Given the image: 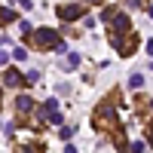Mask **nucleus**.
Returning <instances> with one entry per match:
<instances>
[{
  "label": "nucleus",
  "mask_w": 153,
  "mask_h": 153,
  "mask_svg": "<svg viewBox=\"0 0 153 153\" xmlns=\"http://www.w3.org/2000/svg\"><path fill=\"white\" fill-rule=\"evenodd\" d=\"M19 31H22V34H25V37H28V34H31V31H34V28H31V25H28V22H19Z\"/></svg>",
  "instance_id": "f3484780"
},
{
  "label": "nucleus",
  "mask_w": 153,
  "mask_h": 153,
  "mask_svg": "<svg viewBox=\"0 0 153 153\" xmlns=\"http://www.w3.org/2000/svg\"><path fill=\"white\" fill-rule=\"evenodd\" d=\"M6 61H9V55H6V52H0V65H6Z\"/></svg>",
  "instance_id": "5701e85b"
},
{
  "label": "nucleus",
  "mask_w": 153,
  "mask_h": 153,
  "mask_svg": "<svg viewBox=\"0 0 153 153\" xmlns=\"http://www.w3.org/2000/svg\"><path fill=\"white\" fill-rule=\"evenodd\" d=\"M129 89H138V92H141L144 89V74H132L129 76Z\"/></svg>",
  "instance_id": "9b49d317"
},
{
  "label": "nucleus",
  "mask_w": 153,
  "mask_h": 153,
  "mask_svg": "<svg viewBox=\"0 0 153 153\" xmlns=\"http://www.w3.org/2000/svg\"><path fill=\"white\" fill-rule=\"evenodd\" d=\"M19 6L22 9H31V0H19Z\"/></svg>",
  "instance_id": "aec40b11"
},
{
  "label": "nucleus",
  "mask_w": 153,
  "mask_h": 153,
  "mask_svg": "<svg viewBox=\"0 0 153 153\" xmlns=\"http://www.w3.org/2000/svg\"><path fill=\"white\" fill-rule=\"evenodd\" d=\"M16 153H46L43 141H28V144H16Z\"/></svg>",
  "instance_id": "6e6552de"
},
{
  "label": "nucleus",
  "mask_w": 153,
  "mask_h": 153,
  "mask_svg": "<svg viewBox=\"0 0 153 153\" xmlns=\"http://www.w3.org/2000/svg\"><path fill=\"white\" fill-rule=\"evenodd\" d=\"M129 6H144V0H126Z\"/></svg>",
  "instance_id": "6ab92c4d"
},
{
  "label": "nucleus",
  "mask_w": 153,
  "mask_h": 153,
  "mask_svg": "<svg viewBox=\"0 0 153 153\" xmlns=\"http://www.w3.org/2000/svg\"><path fill=\"white\" fill-rule=\"evenodd\" d=\"M55 12H58L61 22H80V19L86 16V6H83V3H61Z\"/></svg>",
  "instance_id": "20e7f679"
},
{
  "label": "nucleus",
  "mask_w": 153,
  "mask_h": 153,
  "mask_svg": "<svg viewBox=\"0 0 153 153\" xmlns=\"http://www.w3.org/2000/svg\"><path fill=\"white\" fill-rule=\"evenodd\" d=\"M46 120L52 123V126H61V120H65V117H61L58 110H49V113H46Z\"/></svg>",
  "instance_id": "f8f14e48"
},
{
  "label": "nucleus",
  "mask_w": 153,
  "mask_h": 153,
  "mask_svg": "<svg viewBox=\"0 0 153 153\" xmlns=\"http://www.w3.org/2000/svg\"><path fill=\"white\" fill-rule=\"evenodd\" d=\"M147 12H150V19H153V6H147Z\"/></svg>",
  "instance_id": "b1692460"
},
{
  "label": "nucleus",
  "mask_w": 153,
  "mask_h": 153,
  "mask_svg": "<svg viewBox=\"0 0 153 153\" xmlns=\"http://www.w3.org/2000/svg\"><path fill=\"white\" fill-rule=\"evenodd\" d=\"M113 104H120V92H110V95L95 107V113H92V129H95V132H107V135H113V132L120 129L117 107H113Z\"/></svg>",
  "instance_id": "f257e3e1"
},
{
  "label": "nucleus",
  "mask_w": 153,
  "mask_h": 153,
  "mask_svg": "<svg viewBox=\"0 0 153 153\" xmlns=\"http://www.w3.org/2000/svg\"><path fill=\"white\" fill-rule=\"evenodd\" d=\"M144 150H147L144 141H135V144H132V153H144Z\"/></svg>",
  "instance_id": "dca6fc26"
},
{
  "label": "nucleus",
  "mask_w": 153,
  "mask_h": 153,
  "mask_svg": "<svg viewBox=\"0 0 153 153\" xmlns=\"http://www.w3.org/2000/svg\"><path fill=\"white\" fill-rule=\"evenodd\" d=\"M61 68H65V71H76V68H80V52H68V58L61 61Z\"/></svg>",
  "instance_id": "9d476101"
},
{
  "label": "nucleus",
  "mask_w": 153,
  "mask_h": 153,
  "mask_svg": "<svg viewBox=\"0 0 153 153\" xmlns=\"http://www.w3.org/2000/svg\"><path fill=\"white\" fill-rule=\"evenodd\" d=\"M34 110H37L34 98H28V95H19L16 98V117H31Z\"/></svg>",
  "instance_id": "0eeeda50"
},
{
  "label": "nucleus",
  "mask_w": 153,
  "mask_h": 153,
  "mask_svg": "<svg viewBox=\"0 0 153 153\" xmlns=\"http://www.w3.org/2000/svg\"><path fill=\"white\" fill-rule=\"evenodd\" d=\"M12 58H16V61H25V58H28V49L16 46V49H12Z\"/></svg>",
  "instance_id": "ddd939ff"
},
{
  "label": "nucleus",
  "mask_w": 153,
  "mask_h": 153,
  "mask_svg": "<svg viewBox=\"0 0 153 153\" xmlns=\"http://www.w3.org/2000/svg\"><path fill=\"white\" fill-rule=\"evenodd\" d=\"M40 110H46V113H49V110H58V101H55V98H46Z\"/></svg>",
  "instance_id": "4468645a"
},
{
  "label": "nucleus",
  "mask_w": 153,
  "mask_h": 153,
  "mask_svg": "<svg viewBox=\"0 0 153 153\" xmlns=\"http://www.w3.org/2000/svg\"><path fill=\"white\" fill-rule=\"evenodd\" d=\"M58 138H65V141H68V138H74V126H61V132H58Z\"/></svg>",
  "instance_id": "2eb2a0df"
},
{
  "label": "nucleus",
  "mask_w": 153,
  "mask_h": 153,
  "mask_svg": "<svg viewBox=\"0 0 153 153\" xmlns=\"http://www.w3.org/2000/svg\"><path fill=\"white\" fill-rule=\"evenodd\" d=\"M37 80H40V71H31V74H28V86H34Z\"/></svg>",
  "instance_id": "a211bd4d"
},
{
  "label": "nucleus",
  "mask_w": 153,
  "mask_h": 153,
  "mask_svg": "<svg viewBox=\"0 0 153 153\" xmlns=\"http://www.w3.org/2000/svg\"><path fill=\"white\" fill-rule=\"evenodd\" d=\"M3 83H6L9 89H25V86H28V76H22L16 68H9V71L3 74Z\"/></svg>",
  "instance_id": "423d86ee"
},
{
  "label": "nucleus",
  "mask_w": 153,
  "mask_h": 153,
  "mask_svg": "<svg viewBox=\"0 0 153 153\" xmlns=\"http://www.w3.org/2000/svg\"><path fill=\"white\" fill-rule=\"evenodd\" d=\"M65 153H76V147L74 144H65Z\"/></svg>",
  "instance_id": "412c9836"
},
{
  "label": "nucleus",
  "mask_w": 153,
  "mask_h": 153,
  "mask_svg": "<svg viewBox=\"0 0 153 153\" xmlns=\"http://www.w3.org/2000/svg\"><path fill=\"white\" fill-rule=\"evenodd\" d=\"M28 46L37 49V52H55L61 46V34L52 31V28H37L28 34Z\"/></svg>",
  "instance_id": "7ed1b4c3"
},
{
  "label": "nucleus",
  "mask_w": 153,
  "mask_h": 153,
  "mask_svg": "<svg viewBox=\"0 0 153 153\" xmlns=\"http://www.w3.org/2000/svg\"><path fill=\"white\" fill-rule=\"evenodd\" d=\"M12 22H19V12L9 6H0V25H12Z\"/></svg>",
  "instance_id": "1a4fd4ad"
},
{
  "label": "nucleus",
  "mask_w": 153,
  "mask_h": 153,
  "mask_svg": "<svg viewBox=\"0 0 153 153\" xmlns=\"http://www.w3.org/2000/svg\"><path fill=\"white\" fill-rule=\"evenodd\" d=\"M86 3H89V6H101V3H104V0H86Z\"/></svg>",
  "instance_id": "4be33fe9"
},
{
  "label": "nucleus",
  "mask_w": 153,
  "mask_h": 153,
  "mask_svg": "<svg viewBox=\"0 0 153 153\" xmlns=\"http://www.w3.org/2000/svg\"><path fill=\"white\" fill-rule=\"evenodd\" d=\"M138 46H141V37H138V34L132 31V34H126L123 40H120V46H117V52H120V58H129V55L135 52Z\"/></svg>",
  "instance_id": "39448f33"
},
{
  "label": "nucleus",
  "mask_w": 153,
  "mask_h": 153,
  "mask_svg": "<svg viewBox=\"0 0 153 153\" xmlns=\"http://www.w3.org/2000/svg\"><path fill=\"white\" fill-rule=\"evenodd\" d=\"M101 19H104L107 31H110V37H107V40H110V46H113V49L120 46V40H123L126 34H132V22H129V16H126L123 9H117V6H107Z\"/></svg>",
  "instance_id": "f03ea898"
}]
</instances>
